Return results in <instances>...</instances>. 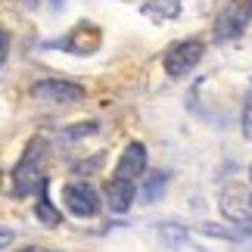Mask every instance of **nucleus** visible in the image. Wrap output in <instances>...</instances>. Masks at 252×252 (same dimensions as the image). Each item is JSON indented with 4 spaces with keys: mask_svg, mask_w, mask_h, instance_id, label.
<instances>
[{
    "mask_svg": "<svg viewBox=\"0 0 252 252\" xmlns=\"http://www.w3.org/2000/svg\"><path fill=\"white\" fill-rule=\"evenodd\" d=\"M44 156H47V140L37 134L32 143L25 147L19 165L13 168V193L16 196H32L47 187V174H44Z\"/></svg>",
    "mask_w": 252,
    "mask_h": 252,
    "instance_id": "nucleus-1",
    "label": "nucleus"
},
{
    "mask_svg": "<svg viewBox=\"0 0 252 252\" xmlns=\"http://www.w3.org/2000/svg\"><path fill=\"white\" fill-rule=\"evenodd\" d=\"M218 209L224 221L237 227V234H252V187L240 181H227L221 187V196H218Z\"/></svg>",
    "mask_w": 252,
    "mask_h": 252,
    "instance_id": "nucleus-2",
    "label": "nucleus"
},
{
    "mask_svg": "<svg viewBox=\"0 0 252 252\" xmlns=\"http://www.w3.org/2000/svg\"><path fill=\"white\" fill-rule=\"evenodd\" d=\"M202 41L196 37H187V41H174L171 47H165V53H162V65H165V75L171 78H184V75H190L196 69V63L202 60Z\"/></svg>",
    "mask_w": 252,
    "mask_h": 252,
    "instance_id": "nucleus-3",
    "label": "nucleus"
},
{
    "mask_svg": "<svg viewBox=\"0 0 252 252\" xmlns=\"http://www.w3.org/2000/svg\"><path fill=\"white\" fill-rule=\"evenodd\" d=\"M249 22H252V0H234L224 13H218L215 25H212V37H215V44L234 41L249 28Z\"/></svg>",
    "mask_w": 252,
    "mask_h": 252,
    "instance_id": "nucleus-4",
    "label": "nucleus"
},
{
    "mask_svg": "<svg viewBox=\"0 0 252 252\" xmlns=\"http://www.w3.org/2000/svg\"><path fill=\"white\" fill-rule=\"evenodd\" d=\"M147 174V147L140 140H131L128 147L122 150L119 162H115V171H112V181H122V184H131V187H140V178Z\"/></svg>",
    "mask_w": 252,
    "mask_h": 252,
    "instance_id": "nucleus-5",
    "label": "nucleus"
},
{
    "mask_svg": "<svg viewBox=\"0 0 252 252\" xmlns=\"http://www.w3.org/2000/svg\"><path fill=\"white\" fill-rule=\"evenodd\" d=\"M63 199H65V209H69L75 218H94L96 212H100V196H96L94 184H87V181L65 184Z\"/></svg>",
    "mask_w": 252,
    "mask_h": 252,
    "instance_id": "nucleus-6",
    "label": "nucleus"
},
{
    "mask_svg": "<svg viewBox=\"0 0 252 252\" xmlns=\"http://www.w3.org/2000/svg\"><path fill=\"white\" fill-rule=\"evenodd\" d=\"M32 96L34 100H44V103H81L87 94H84L81 84L60 81V78H44V81L32 84Z\"/></svg>",
    "mask_w": 252,
    "mask_h": 252,
    "instance_id": "nucleus-7",
    "label": "nucleus"
},
{
    "mask_svg": "<svg viewBox=\"0 0 252 252\" xmlns=\"http://www.w3.org/2000/svg\"><path fill=\"white\" fill-rule=\"evenodd\" d=\"M96 44H100V32H96L91 22H78V28L63 41V47L72 50V53H94Z\"/></svg>",
    "mask_w": 252,
    "mask_h": 252,
    "instance_id": "nucleus-8",
    "label": "nucleus"
},
{
    "mask_svg": "<svg viewBox=\"0 0 252 252\" xmlns=\"http://www.w3.org/2000/svg\"><path fill=\"white\" fill-rule=\"evenodd\" d=\"M168 187V174L165 171H150L140 178V199L143 202H156Z\"/></svg>",
    "mask_w": 252,
    "mask_h": 252,
    "instance_id": "nucleus-9",
    "label": "nucleus"
},
{
    "mask_svg": "<svg viewBox=\"0 0 252 252\" xmlns=\"http://www.w3.org/2000/svg\"><path fill=\"white\" fill-rule=\"evenodd\" d=\"M34 215H37V221H41V224H47V227H56L63 221V215L60 212L53 209V202L47 199V187L37 193V202H34Z\"/></svg>",
    "mask_w": 252,
    "mask_h": 252,
    "instance_id": "nucleus-10",
    "label": "nucleus"
},
{
    "mask_svg": "<svg viewBox=\"0 0 252 252\" xmlns=\"http://www.w3.org/2000/svg\"><path fill=\"white\" fill-rule=\"evenodd\" d=\"M181 13V3L178 0H159V3H143V16H150V19H156V22H162V19H174Z\"/></svg>",
    "mask_w": 252,
    "mask_h": 252,
    "instance_id": "nucleus-11",
    "label": "nucleus"
},
{
    "mask_svg": "<svg viewBox=\"0 0 252 252\" xmlns=\"http://www.w3.org/2000/svg\"><path fill=\"white\" fill-rule=\"evenodd\" d=\"M240 122H243V137L252 140V78H249V87L243 94V115H240Z\"/></svg>",
    "mask_w": 252,
    "mask_h": 252,
    "instance_id": "nucleus-12",
    "label": "nucleus"
},
{
    "mask_svg": "<svg viewBox=\"0 0 252 252\" xmlns=\"http://www.w3.org/2000/svg\"><path fill=\"white\" fill-rule=\"evenodd\" d=\"M6 53H9V34L0 28V65L6 63Z\"/></svg>",
    "mask_w": 252,
    "mask_h": 252,
    "instance_id": "nucleus-13",
    "label": "nucleus"
},
{
    "mask_svg": "<svg viewBox=\"0 0 252 252\" xmlns=\"http://www.w3.org/2000/svg\"><path fill=\"white\" fill-rule=\"evenodd\" d=\"M9 243H13V230H6V227H0V249H6Z\"/></svg>",
    "mask_w": 252,
    "mask_h": 252,
    "instance_id": "nucleus-14",
    "label": "nucleus"
},
{
    "mask_svg": "<svg viewBox=\"0 0 252 252\" xmlns=\"http://www.w3.org/2000/svg\"><path fill=\"white\" fill-rule=\"evenodd\" d=\"M19 252H56V249H44V246H25V249H19Z\"/></svg>",
    "mask_w": 252,
    "mask_h": 252,
    "instance_id": "nucleus-15",
    "label": "nucleus"
},
{
    "mask_svg": "<svg viewBox=\"0 0 252 252\" xmlns=\"http://www.w3.org/2000/svg\"><path fill=\"white\" fill-rule=\"evenodd\" d=\"M249 178H252V165H249Z\"/></svg>",
    "mask_w": 252,
    "mask_h": 252,
    "instance_id": "nucleus-16",
    "label": "nucleus"
}]
</instances>
